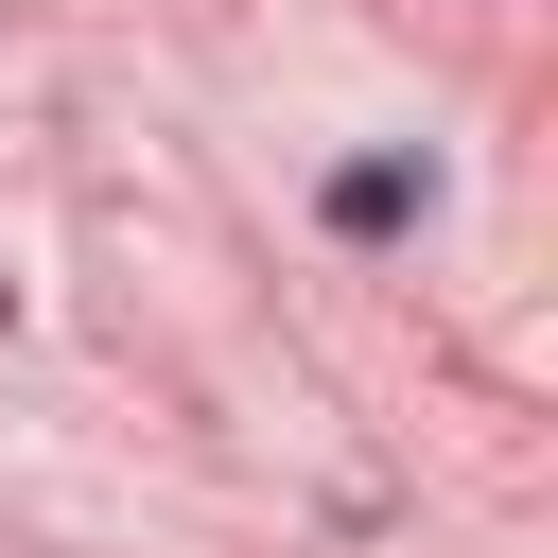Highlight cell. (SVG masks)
Masks as SVG:
<instances>
[{
	"instance_id": "cell-1",
	"label": "cell",
	"mask_w": 558,
	"mask_h": 558,
	"mask_svg": "<svg viewBox=\"0 0 558 558\" xmlns=\"http://www.w3.org/2000/svg\"><path fill=\"white\" fill-rule=\"evenodd\" d=\"M314 209H331V244H384V227H418V209H436V157H349Z\"/></svg>"
}]
</instances>
